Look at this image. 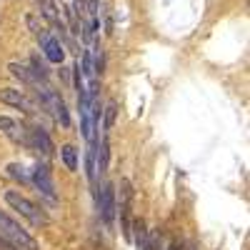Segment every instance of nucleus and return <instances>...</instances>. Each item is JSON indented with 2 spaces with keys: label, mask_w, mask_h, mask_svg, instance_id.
Here are the masks:
<instances>
[{
  "label": "nucleus",
  "mask_w": 250,
  "mask_h": 250,
  "mask_svg": "<svg viewBox=\"0 0 250 250\" xmlns=\"http://www.w3.org/2000/svg\"><path fill=\"white\" fill-rule=\"evenodd\" d=\"M0 238H3L5 243H10L13 248H18V250H38V240L15 218H10L3 210H0Z\"/></svg>",
  "instance_id": "obj_1"
},
{
  "label": "nucleus",
  "mask_w": 250,
  "mask_h": 250,
  "mask_svg": "<svg viewBox=\"0 0 250 250\" xmlns=\"http://www.w3.org/2000/svg\"><path fill=\"white\" fill-rule=\"evenodd\" d=\"M35 93H38L40 105L53 113V118L60 123V128H70V113H68L65 100L60 98V93H55L48 83H40V85L35 88Z\"/></svg>",
  "instance_id": "obj_2"
},
{
  "label": "nucleus",
  "mask_w": 250,
  "mask_h": 250,
  "mask_svg": "<svg viewBox=\"0 0 250 250\" xmlns=\"http://www.w3.org/2000/svg\"><path fill=\"white\" fill-rule=\"evenodd\" d=\"M5 203L13 208V210H18L30 225H35V228H40V225L48 223V215L40 210V208H38L33 200H28L20 190H5Z\"/></svg>",
  "instance_id": "obj_3"
},
{
  "label": "nucleus",
  "mask_w": 250,
  "mask_h": 250,
  "mask_svg": "<svg viewBox=\"0 0 250 250\" xmlns=\"http://www.w3.org/2000/svg\"><path fill=\"white\" fill-rule=\"evenodd\" d=\"M98 213H100V220L105 223L108 228L113 225L115 215H118V195H115V185L113 183H103L98 188Z\"/></svg>",
  "instance_id": "obj_4"
},
{
  "label": "nucleus",
  "mask_w": 250,
  "mask_h": 250,
  "mask_svg": "<svg viewBox=\"0 0 250 250\" xmlns=\"http://www.w3.org/2000/svg\"><path fill=\"white\" fill-rule=\"evenodd\" d=\"M30 183L38 188V193L43 195V198H48L50 203H55V200H58V193H55V183H53L50 168H48L45 163H38L35 168H33V173H30Z\"/></svg>",
  "instance_id": "obj_5"
},
{
  "label": "nucleus",
  "mask_w": 250,
  "mask_h": 250,
  "mask_svg": "<svg viewBox=\"0 0 250 250\" xmlns=\"http://www.w3.org/2000/svg\"><path fill=\"white\" fill-rule=\"evenodd\" d=\"M28 148H33L38 155H43V158H53L55 155V145H53L48 130L40 128V125H30L28 128Z\"/></svg>",
  "instance_id": "obj_6"
},
{
  "label": "nucleus",
  "mask_w": 250,
  "mask_h": 250,
  "mask_svg": "<svg viewBox=\"0 0 250 250\" xmlns=\"http://www.w3.org/2000/svg\"><path fill=\"white\" fill-rule=\"evenodd\" d=\"M0 133H3L8 140L18 143V145H28V125H23L15 118L0 115Z\"/></svg>",
  "instance_id": "obj_7"
},
{
  "label": "nucleus",
  "mask_w": 250,
  "mask_h": 250,
  "mask_svg": "<svg viewBox=\"0 0 250 250\" xmlns=\"http://www.w3.org/2000/svg\"><path fill=\"white\" fill-rule=\"evenodd\" d=\"M38 40H40V50H43L45 60H48V62H55V65H62V60H65V48H62L60 40L53 38L50 30H48L45 35H40Z\"/></svg>",
  "instance_id": "obj_8"
},
{
  "label": "nucleus",
  "mask_w": 250,
  "mask_h": 250,
  "mask_svg": "<svg viewBox=\"0 0 250 250\" xmlns=\"http://www.w3.org/2000/svg\"><path fill=\"white\" fill-rule=\"evenodd\" d=\"M0 103L13 105V108H20V110H25V113H38L35 103L23 90H15V88H3V90H0Z\"/></svg>",
  "instance_id": "obj_9"
},
{
  "label": "nucleus",
  "mask_w": 250,
  "mask_h": 250,
  "mask_svg": "<svg viewBox=\"0 0 250 250\" xmlns=\"http://www.w3.org/2000/svg\"><path fill=\"white\" fill-rule=\"evenodd\" d=\"M95 150H98V153H95V173L105 175V173H108V160H110V143H108V135L103 138L100 148H95Z\"/></svg>",
  "instance_id": "obj_10"
},
{
  "label": "nucleus",
  "mask_w": 250,
  "mask_h": 250,
  "mask_svg": "<svg viewBox=\"0 0 250 250\" xmlns=\"http://www.w3.org/2000/svg\"><path fill=\"white\" fill-rule=\"evenodd\" d=\"M8 70H10L18 80H23L25 85H30V88H38V85H40V83L35 80V75L30 73V68H28V65H23V62H10Z\"/></svg>",
  "instance_id": "obj_11"
},
{
  "label": "nucleus",
  "mask_w": 250,
  "mask_h": 250,
  "mask_svg": "<svg viewBox=\"0 0 250 250\" xmlns=\"http://www.w3.org/2000/svg\"><path fill=\"white\" fill-rule=\"evenodd\" d=\"M135 245L138 250H150V230H145L143 220H135Z\"/></svg>",
  "instance_id": "obj_12"
},
{
  "label": "nucleus",
  "mask_w": 250,
  "mask_h": 250,
  "mask_svg": "<svg viewBox=\"0 0 250 250\" xmlns=\"http://www.w3.org/2000/svg\"><path fill=\"white\" fill-rule=\"evenodd\" d=\"M60 158H62V165H65L68 170H78V150H75V145H62Z\"/></svg>",
  "instance_id": "obj_13"
},
{
  "label": "nucleus",
  "mask_w": 250,
  "mask_h": 250,
  "mask_svg": "<svg viewBox=\"0 0 250 250\" xmlns=\"http://www.w3.org/2000/svg\"><path fill=\"white\" fill-rule=\"evenodd\" d=\"M100 115H103V128H105V135L113 130V125H115V115H118V105L110 100L108 105H105V110H100Z\"/></svg>",
  "instance_id": "obj_14"
},
{
  "label": "nucleus",
  "mask_w": 250,
  "mask_h": 250,
  "mask_svg": "<svg viewBox=\"0 0 250 250\" xmlns=\"http://www.w3.org/2000/svg\"><path fill=\"white\" fill-rule=\"evenodd\" d=\"M8 175H13V178L20 180V183H30V173L25 170L23 163H10V165H8Z\"/></svg>",
  "instance_id": "obj_15"
},
{
  "label": "nucleus",
  "mask_w": 250,
  "mask_h": 250,
  "mask_svg": "<svg viewBox=\"0 0 250 250\" xmlns=\"http://www.w3.org/2000/svg\"><path fill=\"white\" fill-rule=\"evenodd\" d=\"M25 23H28V28H30V33H33L35 38H40V35H45V33H48V28L38 20V15H28V18H25Z\"/></svg>",
  "instance_id": "obj_16"
},
{
  "label": "nucleus",
  "mask_w": 250,
  "mask_h": 250,
  "mask_svg": "<svg viewBox=\"0 0 250 250\" xmlns=\"http://www.w3.org/2000/svg\"><path fill=\"white\" fill-rule=\"evenodd\" d=\"M168 250H180V248H178V245H170V248H168Z\"/></svg>",
  "instance_id": "obj_17"
},
{
  "label": "nucleus",
  "mask_w": 250,
  "mask_h": 250,
  "mask_svg": "<svg viewBox=\"0 0 250 250\" xmlns=\"http://www.w3.org/2000/svg\"><path fill=\"white\" fill-rule=\"evenodd\" d=\"M190 250H198V248H190Z\"/></svg>",
  "instance_id": "obj_18"
},
{
  "label": "nucleus",
  "mask_w": 250,
  "mask_h": 250,
  "mask_svg": "<svg viewBox=\"0 0 250 250\" xmlns=\"http://www.w3.org/2000/svg\"><path fill=\"white\" fill-rule=\"evenodd\" d=\"M38 3H43V0H38Z\"/></svg>",
  "instance_id": "obj_19"
}]
</instances>
